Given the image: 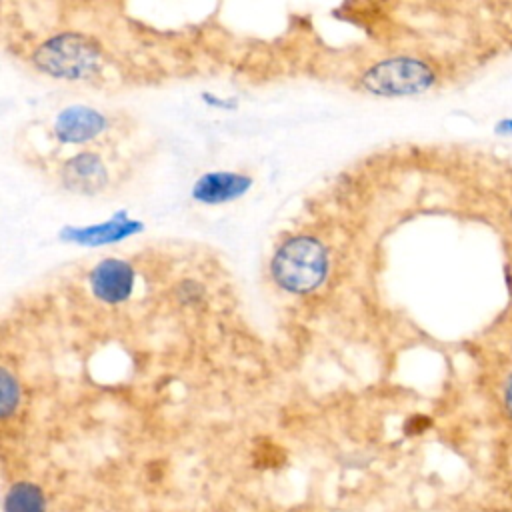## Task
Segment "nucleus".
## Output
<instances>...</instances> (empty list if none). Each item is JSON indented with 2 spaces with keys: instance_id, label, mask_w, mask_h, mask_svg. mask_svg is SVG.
Segmentation results:
<instances>
[{
  "instance_id": "f257e3e1",
  "label": "nucleus",
  "mask_w": 512,
  "mask_h": 512,
  "mask_svg": "<svg viewBox=\"0 0 512 512\" xmlns=\"http://www.w3.org/2000/svg\"><path fill=\"white\" fill-rule=\"evenodd\" d=\"M328 252L314 236H294L272 256L270 272L280 288L292 294L316 290L328 276Z\"/></svg>"
},
{
  "instance_id": "f03ea898",
  "label": "nucleus",
  "mask_w": 512,
  "mask_h": 512,
  "mask_svg": "<svg viewBox=\"0 0 512 512\" xmlns=\"http://www.w3.org/2000/svg\"><path fill=\"white\" fill-rule=\"evenodd\" d=\"M102 62L100 44L80 32H60L44 40L32 54V64L60 80H82L92 76Z\"/></svg>"
},
{
  "instance_id": "7ed1b4c3",
  "label": "nucleus",
  "mask_w": 512,
  "mask_h": 512,
  "mask_svg": "<svg viewBox=\"0 0 512 512\" xmlns=\"http://www.w3.org/2000/svg\"><path fill=\"white\" fill-rule=\"evenodd\" d=\"M438 82V74L422 58L416 56H392L370 66L360 84L374 96L400 98L418 96L428 92Z\"/></svg>"
},
{
  "instance_id": "20e7f679",
  "label": "nucleus",
  "mask_w": 512,
  "mask_h": 512,
  "mask_svg": "<svg viewBox=\"0 0 512 512\" xmlns=\"http://www.w3.org/2000/svg\"><path fill=\"white\" fill-rule=\"evenodd\" d=\"M136 272L132 264L120 258H106L90 272V288L94 296L106 304H120L132 294Z\"/></svg>"
},
{
  "instance_id": "39448f33",
  "label": "nucleus",
  "mask_w": 512,
  "mask_h": 512,
  "mask_svg": "<svg viewBox=\"0 0 512 512\" xmlns=\"http://www.w3.org/2000/svg\"><path fill=\"white\" fill-rule=\"evenodd\" d=\"M104 128V114L84 104L64 108L54 120V136L64 144H82L94 140L104 132Z\"/></svg>"
},
{
  "instance_id": "423d86ee",
  "label": "nucleus",
  "mask_w": 512,
  "mask_h": 512,
  "mask_svg": "<svg viewBox=\"0 0 512 512\" xmlns=\"http://www.w3.org/2000/svg\"><path fill=\"white\" fill-rule=\"evenodd\" d=\"M62 182L72 192L96 194L108 184V170L98 154L80 152L64 162Z\"/></svg>"
},
{
  "instance_id": "0eeeda50",
  "label": "nucleus",
  "mask_w": 512,
  "mask_h": 512,
  "mask_svg": "<svg viewBox=\"0 0 512 512\" xmlns=\"http://www.w3.org/2000/svg\"><path fill=\"white\" fill-rule=\"evenodd\" d=\"M252 186V178L238 172H206L202 174L194 188L192 198L202 204H222L240 198Z\"/></svg>"
},
{
  "instance_id": "6e6552de",
  "label": "nucleus",
  "mask_w": 512,
  "mask_h": 512,
  "mask_svg": "<svg viewBox=\"0 0 512 512\" xmlns=\"http://www.w3.org/2000/svg\"><path fill=\"white\" fill-rule=\"evenodd\" d=\"M140 230H142V224L138 220H130L124 212H118L110 220L96 226H86V228L68 226L60 232V236L68 242H76L84 246H102V244L120 242L122 238L132 236Z\"/></svg>"
},
{
  "instance_id": "1a4fd4ad",
  "label": "nucleus",
  "mask_w": 512,
  "mask_h": 512,
  "mask_svg": "<svg viewBox=\"0 0 512 512\" xmlns=\"http://www.w3.org/2000/svg\"><path fill=\"white\" fill-rule=\"evenodd\" d=\"M4 512H46V496L34 482H16L4 496Z\"/></svg>"
},
{
  "instance_id": "9d476101",
  "label": "nucleus",
  "mask_w": 512,
  "mask_h": 512,
  "mask_svg": "<svg viewBox=\"0 0 512 512\" xmlns=\"http://www.w3.org/2000/svg\"><path fill=\"white\" fill-rule=\"evenodd\" d=\"M20 402V386L8 368L0 370V414L8 418Z\"/></svg>"
},
{
  "instance_id": "9b49d317",
  "label": "nucleus",
  "mask_w": 512,
  "mask_h": 512,
  "mask_svg": "<svg viewBox=\"0 0 512 512\" xmlns=\"http://www.w3.org/2000/svg\"><path fill=\"white\" fill-rule=\"evenodd\" d=\"M500 402L504 408V414L512 422V370L506 372L502 384H500Z\"/></svg>"
},
{
  "instance_id": "f8f14e48",
  "label": "nucleus",
  "mask_w": 512,
  "mask_h": 512,
  "mask_svg": "<svg viewBox=\"0 0 512 512\" xmlns=\"http://www.w3.org/2000/svg\"><path fill=\"white\" fill-rule=\"evenodd\" d=\"M494 132H496L498 136L512 138V116H506V118L496 120V124H494Z\"/></svg>"
},
{
  "instance_id": "ddd939ff",
  "label": "nucleus",
  "mask_w": 512,
  "mask_h": 512,
  "mask_svg": "<svg viewBox=\"0 0 512 512\" xmlns=\"http://www.w3.org/2000/svg\"><path fill=\"white\" fill-rule=\"evenodd\" d=\"M510 356H512V336H510Z\"/></svg>"
},
{
  "instance_id": "4468645a",
  "label": "nucleus",
  "mask_w": 512,
  "mask_h": 512,
  "mask_svg": "<svg viewBox=\"0 0 512 512\" xmlns=\"http://www.w3.org/2000/svg\"><path fill=\"white\" fill-rule=\"evenodd\" d=\"M510 226H512V208H510Z\"/></svg>"
}]
</instances>
